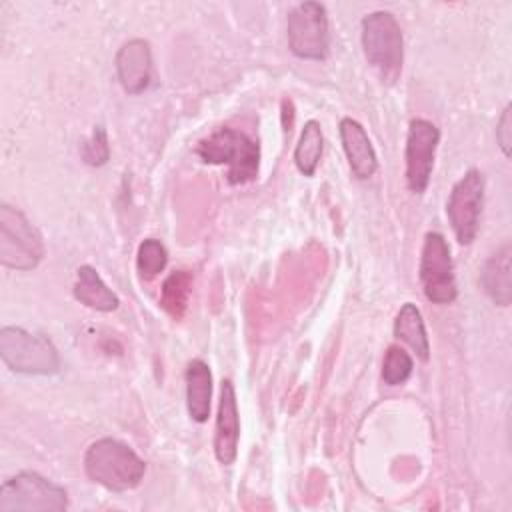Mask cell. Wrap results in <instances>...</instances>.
<instances>
[{"mask_svg":"<svg viewBox=\"0 0 512 512\" xmlns=\"http://www.w3.org/2000/svg\"><path fill=\"white\" fill-rule=\"evenodd\" d=\"M84 472L94 484L110 492H128L142 482L146 462L122 440L106 436L86 448Z\"/></svg>","mask_w":512,"mask_h":512,"instance_id":"obj_1","label":"cell"},{"mask_svg":"<svg viewBox=\"0 0 512 512\" xmlns=\"http://www.w3.org/2000/svg\"><path fill=\"white\" fill-rule=\"evenodd\" d=\"M202 162L226 166V180L232 186L252 182L260 170V146L246 132L222 126L202 138L196 146Z\"/></svg>","mask_w":512,"mask_h":512,"instance_id":"obj_2","label":"cell"},{"mask_svg":"<svg viewBox=\"0 0 512 512\" xmlns=\"http://www.w3.org/2000/svg\"><path fill=\"white\" fill-rule=\"evenodd\" d=\"M360 42L368 64L378 72L380 80L394 84L402 74L404 36L392 12L376 10L360 22Z\"/></svg>","mask_w":512,"mask_h":512,"instance_id":"obj_3","label":"cell"},{"mask_svg":"<svg viewBox=\"0 0 512 512\" xmlns=\"http://www.w3.org/2000/svg\"><path fill=\"white\" fill-rule=\"evenodd\" d=\"M0 356L16 374L52 376L60 370V354L52 340L22 326L0 328Z\"/></svg>","mask_w":512,"mask_h":512,"instance_id":"obj_4","label":"cell"},{"mask_svg":"<svg viewBox=\"0 0 512 512\" xmlns=\"http://www.w3.org/2000/svg\"><path fill=\"white\" fill-rule=\"evenodd\" d=\"M44 258V242L22 210L0 204V264L10 270H34Z\"/></svg>","mask_w":512,"mask_h":512,"instance_id":"obj_5","label":"cell"},{"mask_svg":"<svg viewBox=\"0 0 512 512\" xmlns=\"http://www.w3.org/2000/svg\"><path fill=\"white\" fill-rule=\"evenodd\" d=\"M68 492L38 472L24 470L0 486V512H64Z\"/></svg>","mask_w":512,"mask_h":512,"instance_id":"obj_6","label":"cell"},{"mask_svg":"<svg viewBox=\"0 0 512 512\" xmlns=\"http://www.w3.org/2000/svg\"><path fill=\"white\" fill-rule=\"evenodd\" d=\"M290 52L300 60L320 62L330 52V22L326 6L320 2L296 4L286 20Z\"/></svg>","mask_w":512,"mask_h":512,"instance_id":"obj_7","label":"cell"},{"mask_svg":"<svg viewBox=\"0 0 512 512\" xmlns=\"http://www.w3.org/2000/svg\"><path fill=\"white\" fill-rule=\"evenodd\" d=\"M418 278L424 296L432 304H452L458 298V284L454 274V262L450 246L440 232H428L424 236Z\"/></svg>","mask_w":512,"mask_h":512,"instance_id":"obj_8","label":"cell"},{"mask_svg":"<svg viewBox=\"0 0 512 512\" xmlns=\"http://www.w3.org/2000/svg\"><path fill=\"white\" fill-rule=\"evenodd\" d=\"M484 190L486 180L478 168L466 170L464 176L450 190L446 202V216L456 242L462 246H470L476 240L484 206Z\"/></svg>","mask_w":512,"mask_h":512,"instance_id":"obj_9","label":"cell"},{"mask_svg":"<svg viewBox=\"0 0 512 512\" xmlns=\"http://www.w3.org/2000/svg\"><path fill=\"white\" fill-rule=\"evenodd\" d=\"M440 142V130L426 118H412L406 134L404 148V176L412 194H424L434 170L436 148Z\"/></svg>","mask_w":512,"mask_h":512,"instance_id":"obj_10","label":"cell"},{"mask_svg":"<svg viewBox=\"0 0 512 512\" xmlns=\"http://www.w3.org/2000/svg\"><path fill=\"white\" fill-rule=\"evenodd\" d=\"M116 76L122 90L130 96L146 92L152 84V48L144 38L124 42L114 58Z\"/></svg>","mask_w":512,"mask_h":512,"instance_id":"obj_11","label":"cell"},{"mask_svg":"<svg viewBox=\"0 0 512 512\" xmlns=\"http://www.w3.org/2000/svg\"><path fill=\"white\" fill-rule=\"evenodd\" d=\"M240 440V416L236 390L230 380H222L218 408H216V426H214V456L222 466L234 464L238 456Z\"/></svg>","mask_w":512,"mask_h":512,"instance_id":"obj_12","label":"cell"},{"mask_svg":"<svg viewBox=\"0 0 512 512\" xmlns=\"http://www.w3.org/2000/svg\"><path fill=\"white\" fill-rule=\"evenodd\" d=\"M342 150L348 166L358 180H368L378 170V158L364 126L354 118H342L338 124Z\"/></svg>","mask_w":512,"mask_h":512,"instance_id":"obj_13","label":"cell"},{"mask_svg":"<svg viewBox=\"0 0 512 512\" xmlns=\"http://www.w3.org/2000/svg\"><path fill=\"white\" fill-rule=\"evenodd\" d=\"M72 292L80 304L96 312H112L120 306L118 294L102 280L98 270L90 264L78 266Z\"/></svg>","mask_w":512,"mask_h":512,"instance_id":"obj_14","label":"cell"},{"mask_svg":"<svg viewBox=\"0 0 512 512\" xmlns=\"http://www.w3.org/2000/svg\"><path fill=\"white\" fill-rule=\"evenodd\" d=\"M184 382H186V410L194 422L204 424L210 416V406H212L210 366L200 358L190 360L184 372Z\"/></svg>","mask_w":512,"mask_h":512,"instance_id":"obj_15","label":"cell"},{"mask_svg":"<svg viewBox=\"0 0 512 512\" xmlns=\"http://www.w3.org/2000/svg\"><path fill=\"white\" fill-rule=\"evenodd\" d=\"M512 246L502 244L484 264L480 282L486 296L498 306H510L512 302V266H510Z\"/></svg>","mask_w":512,"mask_h":512,"instance_id":"obj_16","label":"cell"},{"mask_svg":"<svg viewBox=\"0 0 512 512\" xmlns=\"http://www.w3.org/2000/svg\"><path fill=\"white\" fill-rule=\"evenodd\" d=\"M392 332L396 340L404 342L422 362H428L430 358V342H428V332L426 324L422 318V312L418 310L416 304L404 302L394 318Z\"/></svg>","mask_w":512,"mask_h":512,"instance_id":"obj_17","label":"cell"},{"mask_svg":"<svg viewBox=\"0 0 512 512\" xmlns=\"http://www.w3.org/2000/svg\"><path fill=\"white\" fill-rule=\"evenodd\" d=\"M324 152V134L318 120H308L302 126L294 146V164L302 176H314Z\"/></svg>","mask_w":512,"mask_h":512,"instance_id":"obj_18","label":"cell"},{"mask_svg":"<svg viewBox=\"0 0 512 512\" xmlns=\"http://www.w3.org/2000/svg\"><path fill=\"white\" fill-rule=\"evenodd\" d=\"M192 292V274L188 270H176L172 272L164 282L160 290V306L172 320H182L188 308Z\"/></svg>","mask_w":512,"mask_h":512,"instance_id":"obj_19","label":"cell"},{"mask_svg":"<svg viewBox=\"0 0 512 512\" xmlns=\"http://www.w3.org/2000/svg\"><path fill=\"white\" fill-rule=\"evenodd\" d=\"M168 264V250L158 238H146L136 250V270L142 280H154Z\"/></svg>","mask_w":512,"mask_h":512,"instance_id":"obj_20","label":"cell"},{"mask_svg":"<svg viewBox=\"0 0 512 512\" xmlns=\"http://www.w3.org/2000/svg\"><path fill=\"white\" fill-rule=\"evenodd\" d=\"M414 370L412 356L398 344H390L384 352L382 360V380L388 386H400L404 384Z\"/></svg>","mask_w":512,"mask_h":512,"instance_id":"obj_21","label":"cell"},{"mask_svg":"<svg viewBox=\"0 0 512 512\" xmlns=\"http://www.w3.org/2000/svg\"><path fill=\"white\" fill-rule=\"evenodd\" d=\"M80 158L84 164L92 168H100L110 160V144H108V134L102 124L92 128V134L82 140L80 144Z\"/></svg>","mask_w":512,"mask_h":512,"instance_id":"obj_22","label":"cell"},{"mask_svg":"<svg viewBox=\"0 0 512 512\" xmlns=\"http://www.w3.org/2000/svg\"><path fill=\"white\" fill-rule=\"evenodd\" d=\"M512 106L506 104L498 122H496V140H498V146L502 150V154L508 158L510 156V142H512V118H510V112Z\"/></svg>","mask_w":512,"mask_h":512,"instance_id":"obj_23","label":"cell"}]
</instances>
